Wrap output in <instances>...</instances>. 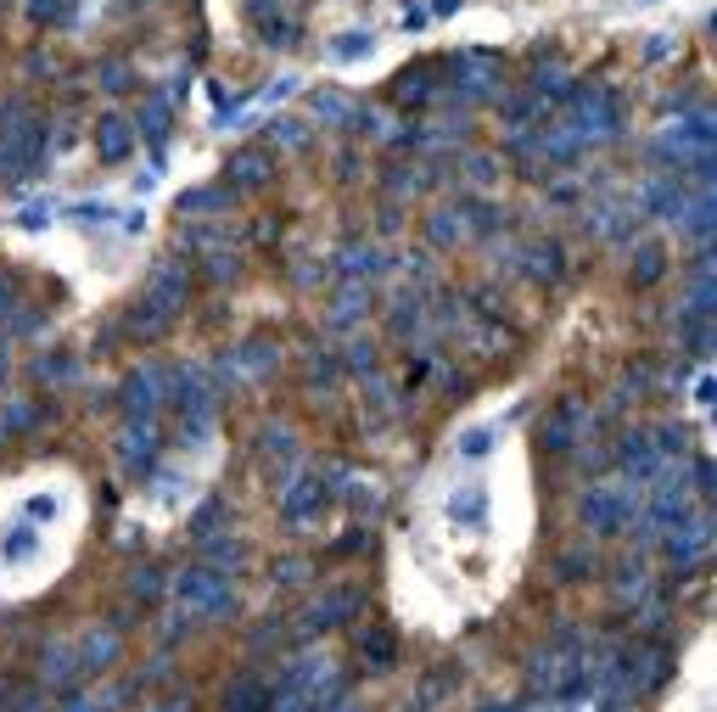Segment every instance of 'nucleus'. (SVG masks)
I'll use <instances>...</instances> for the list:
<instances>
[{
	"label": "nucleus",
	"mask_w": 717,
	"mask_h": 712,
	"mask_svg": "<svg viewBox=\"0 0 717 712\" xmlns=\"http://www.w3.org/2000/svg\"><path fill=\"white\" fill-rule=\"evenodd\" d=\"M359 51H370V34H342L331 57H342V62H348V57H359Z\"/></svg>",
	"instance_id": "nucleus-2"
},
{
	"label": "nucleus",
	"mask_w": 717,
	"mask_h": 712,
	"mask_svg": "<svg viewBox=\"0 0 717 712\" xmlns=\"http://www.w3.org/2000/svg\"><path fill=\"white\" fill-rule=\"evenodd\" d=\"M101 152H107V157H124V152H129L124 124H118V118H107V124H101Z\"/></svg>",
	"instance_id": "nucleus-1"
}]
</instances>
